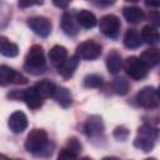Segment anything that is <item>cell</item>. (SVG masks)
<instances>
[{
	"label": "cell",
	"mask_w": 160,
	"mask_h": 160,
	"mask_svg": "<svg viewBox=\"0 0 160 160\" xmlns=\"http://www.w3.org/2000/svg\"><path fill=\"white\" fill-rule=\"evenodd\" d=\"M25 149L38 156H46L51 155L52 150H49V138L45 130L42 129H34L29 132L25 140Z\"/></svg>",
	"instance_id": "6da1fadb"
},
{
	"label": "cell",
	"mask_w": 160,
	"mask_h": 160,
	"mask_svg": "<svg viewBox=\"0 0 160 160\" xmlns=\"http://www.w3.org/2000/svg\"><path fill=\"white\" fill-rule=\"evenodd\" d=\"M120 20L116 15L109 14V15H104L100 21H99V29L101 31L102 35H105L106 38L110 39H115L120 31Z\"/></svg>",
	"instance_id": "8992f818"
},
{
	"label": "cell",
	"mask_w": 160,
	"mask_h": 160,
	"mask_svg": "<svg viewBox=\"0 0 160 160\" xmlns=\"http://www.w3.org/2000/svg\"><path fill=\"white\" fill-rule=\"evenodd\" d=\"M65 146H66L68 149H70L71 151H74L75 154H78V155L81 152V149H82L80 141H79L76 138H70V139L68 140V142H66Z\"/></svg>",
	"instance_id": "83f0119b"
},
{
	"label": "cell",
	"mask_w": 160,
	"mask_h": 160,
	"mask_svg": "<svg viewBox=\"0 0 160 160\" xmlns=\"http://www.w3.org/2000/svg\"><path fill=\"white\" fill-rule=\"evenodd\" d=\"M76 21L84 29H92L98 24L96 16L89 10H80L76 12Z\"/></svg>",
	"instance_id": "e0dca14e"
},
{
	"label": "cell",
	"mask_w": 160,
	"mask_h": 160,
	"mask_svg": "<svg viewBox=\"0 0 160 160\" xmlns=\"http://www.w3.org/2000/svg\"><path fill=\"white\" fill-rule=\"evenodd\" d=\"M124 45L128 49H138L141 45L140 34L134 29H129L124 35Z\"/></svg>",
	"instance_id": "cb8c5ba5"
},
{
	"label": "cell",
	"mask_w": 160,
	"mask_h": 160,
	"mask_svg": "<svg viewBox=\"0 0 160 160\" xmlns=\"http://www.w3.org/2000/svg\"><path fill=\"white\" fill-rule=\"evenodd\" d=\"M114 138L116 139V140H119V141H125L126 139H128V136H129V130L125 128V126H118V128H115V130H114Z\"/></svg>",
	"instance_id": "4316f807"
},
{
	"label": "cell",
	"mask_w": 160,
	"mask_h": 160,
	"mask_svg": "<svg viewBox=\"0 0 160 160\" xmlns=\"http://www.w3.org/2000/svg\"><path fill=\"white\" fill-rule=\"evenodd\" d=\"M0 158H6V156L5 155H0Z\"/></svg>",
	"instance_id": "d590c367"
},
{
	"label": "cell",
	"mask_w": 160,
	"mask_h": 160,
	"mask_svg": "<svg viewBox=\"0 0 160 160\" xmlns=\"http://www.w3.org/2000/svg\"><path fill=\"white\" fill-rule=\"evenodd\" d=\"M136 102L144 109H155L159 106V92L154 86H145L136 94Z\"/></svg>",
	"instance_id": "5b68a950"
},
{
	"label": "cell",
	"mask_w": 160,
	"mask_h": 160,
	"mask_svg": "<svg viewBox=\"0 0 160 160\" xmlns=\"http://www.w3.org/2000/svg\"><path fill=\"white\" fill-rule=\"evenodd\" d=\"M111 86H112V90H114L118 95H125V94L129 91V82H128V80H125V79L121 78V76L114 79Z\"/></svg>",
	"instance_id": "d4e9b609"
},
{
	"label": "cell",
	"mask_w": 160,
	"mask_h": 160,
	"mask_svg": "<svg viewBox=\"0 0 160 160\" xmlns=\"http://www.w3.org/2000/svg\"><path fill=\"white\" fill-rule=\"evenodd\" d=\"M149 18H150L151 22L154 24V26L156 28V26L159 25V12H158V11H151V12L149 14Z\"/></svg>",
	"instance_id": "1f68e13d"
},
{
	"label": "cell",
	"mask_w": 160,
	"mask_h": 160,
	"mask_svg": "<svg viewBox=\"0 0 160 160\" xmlns=\"http://www.w3.org/2000/svg\"><path fill=\"white\" fill-rule=\"evenodd\" d=\"M66 58H68V50L61 45H55L49 50V60L56 68L60 66Z\"/></svg>",
	"instance_id": "9a60e30c"
},
{
	"label": "cell",
	"mask_w": 160,
	"mask_h": 160,
	"mask_svg": "<svg viewBox=\"0 0 160 160\" xmlns=\"http://www.w3.org/2000/svg\"><path fill=\"white\" fill-rule=\"evenodd\" d=\"M122 66L121 55L116 50H111L106 56V68L110 74H118Z\"/></svg>",
	"instance_id": "ac0fdd59"
},
{
	"label": "cell",
	"mask_w": 160,
	"mask_h": 160,
	"mask_svg": "<svg viewBox=\"0 0 160 160\" xmlns=\"http://www.w3.org/2000/svg\"><path fill=\"white\" fill-rule=\"evenodd\" d=\"M124 70L132 80H142L149 74V68L136 56H129L124 61Z\"/></svg>",
	"instance_id": "277c9868"
},
{
	"label": "cell",
	"mask_w": 160,
	"mask_h": 160,
	"mask_svg": "<svg viewBox=\"0 0 160 160\" xmlns=\"http://www.w3.org/2000/svg\"><path fill=\"white\" fill-rule=\"evenodd\" d=\"M52 98L62 106V108H69L72 102V98H71V94H70V90L64 88V86H56L55 89V92L52 95Z\"/></svg>",
	"instance_id": "7402d4cb"
},
{
	"label": "cell",
	"mask_w": 160,
	"mask_h": 160,
	"mask_svg": "<svg viewBox=\"0 0 160 160\" xmlns=\"http://www.w3.org/2000/svg\"><path fill=\"white\" fill-rule=\"evenodd\" d=\"M35 89L38 90V92L41 95L42 99H48V98H52L55 89H56V85L51 80L44 79V80H40L35 84Z\"/></svg>",
	"instance_id": "44dd1931"
},
{
	"label": "cell",
	"mask_w": 160,
	"mask_h": 160,
	"mask_svg": "<svg viewBox=\"0 0 160 160\" xmlns=\"http://www.w3.org/2000/svg\"><path fill=\"white\" fill-rule=\"evenodd\" d=\"M102 78L99 74H89L84 78L82 84L85 88H100L102 85Z\"/></svg>",
	"instance_id": "484cf974"
},
{
	"label": "cell",
	"mask_w": 160,
	"mask_h": 160,
	"mask_svg": "<svg viewBox=\"0 0 160 160\" xmlns=\"http://www.w3.org/2000/svg\"><path fill=\"white\" fill-rule=\"evenodd\" d=\"M42 4H44V0H19L18 1L19 8L21 9H26L34 5H42Z\"/></svg>",
	"instance_id": "f546056e"
},
{
	"label": "cell",
	"mask_w": 160,
	"mask_h": 160,
	"mask_svg": "<svg viewBox=\"0 0 160 160\" xmlns=\"http://www.w3.org/2000/svg\"><path fill=\"white\" fill-rule=\"evenodd\" d=\"M21 99L26 102V105L31 110H38L42 105V98L35 89V86L28 88L24 91H21Z\"/></svg>",
	"instance_id": "7c38bea8"
},
{
	"label": "cell",
	"mask_w": 160,
	"mask_h": 160,
	"mask_svg": "<svg viewBox=\"0 0 160 160\" xmlns=\"http://www.w3.org/2000/svg\"><path fill=\"white\" fill-rule=\"evenodd\" d=\"M26 82H28V79L21 72L15 71L12 68L8 65H0V85L1 86H8L10 84L22 85Z\"/></svg>",
	"instance_id": "ba28073f"
},
{
	"label": "cell",
	"mask_w": 160,
	"mask_h": 160,
	"mask_svg": "<svg viewBox=\"0 0 160 160\" xmlns=\"http://www.w3.org/2000/svg\"><path fill=\"white\" fill-rule=\"evenodd\" d=\"M70 2H71V0H52V4H54L56 8H61V9L68 8Z\"/></svg>",
	"instance_id": "4dcf8cb0"
},
{
	"label": "cell",
	"mask_w": 160,
	"mask_h": 160,
	"mask_svg": "<svg viewBox=\"0 0 160 160\" xmlns=\"http://www.w3.org/2000/svg\"><path fill=\"white\" fill-rule=\"evenodd\" d=\"M101 45L92 40L82 41L76 48V56L84 60H95L101 55Z\"/></svg>",
	"instance_id": "52a82bcc"
},
{
	"label": "cell",
	"mask_w": 160,
	"mask_h": 160,
	"mask_svg": "<svg viewBox=\"0 0 160 160\" xmlns=\"http://www.w3.org/2000/svg\"><path fill=\"white\" fill-rule=\"evenodd\" d=\"M8 126L14 134H20L28 128V118L22 111H14L9 120H8Z\"/></svg>",
	"instance_id": "8fae6325"
},
{
	"label": "cell",
	"mask_w": 160,
	"mask_h": 160,
	"mask_svg": "<svg viewBox=\"0 0 160 160\" xmlns=\"http://www.w3.org/2000/svg\"><path fill=\"white\" fill-rule=\"evenodd\" d=\"M141 40H144L149 45H155L159 42V32L158 29L152 25H145L141 29Z\"/></svg>",
	"instance_id": "603a6c76"
},
{
	"label": "cell",
	"mask_w": 160,
	"mask_h": 160,
	"mask_svg": "<svg viewBox=\"0 0 160 160\" xmlns=\"http://www.w3.org/2000/svg\"><path fill=\"white\" fill-rule=\"evenodd\" d=\"M139 59H140L149 69H150V68H154V66H156V65L159 64V61H160V51H159V49H156V48H150V49L145 50V51L140 55Z\"/></svg>",
	"instance_id": "d6986e66"
},
{
	"label": "cell",
	"mask_w": 160,
	"mask_h": 160,
	"mask_svg": "<svg viewBox=\"0 0 160 160\" xmlns=\"http://www.w3.org/2000/svg\"><path fill=\"white\" fill-rule=\"evenodd\" d=\"M158 129L149 125V124H144L138 129V135L134 140V146L138 148L139 150L144 151V152H149L154 149L155 141L158 139Z\"/></svg>",
	"instance_id": "7a4b0ae2"
},
{
	"label": "cell",
	"mask_w": 160,
	"mask_h": 160,
	"mask_svg": "<svg viewBox=\"0 0 160 160\" xmlns=\"http://www.w3.org/2000/svg\"><path fill=\"white\" fill-rule=\"evenodd\" d=\"M28 26L30 28V30H32L36 35L41 36V38H46L50 35L51 32V21L50 19L45 18V16H31L28 19Z\"/></svg>",
	"instance_id": "9c48e42d"
},
{
	"label": "cell",
	"mask_w": 160,
	"mask_h": 160,
	"mask_svg": "<svg viewBox=\"0 0 160 160\" xmlns=\"http://www.w3.org/2000/svg\"><path fill=\"white\" fill-rule=\"evenodd\" d=\"M126 1H130V2H138V1H140V0H126Z\"/></svg>",
	"instance_id": "e575fe53"
},
{
	"label": "cell",
	"mask_w": 160,
	"mask_h": 160,
	"mask_svg": "<svg viewBox=\"0 0 160 160\" xmlns=\"http://www.w3.org/2000/svg\"><path fill=\"white\" fill-rule=\"evenodd\" d=\"M61 29L69 36H75L79 32V24L74 12H65L61 16Z\"/></svg>",
	"instance_id": "4fadbf2b"
},
{
	"label": "cell",
	"mask_w": 160,
	"mask_h": 160,
	"mask_svg": "<svg viewBox=\"0 0 160 160\" xmlns=\"http://www.w3.org/2000/svg\"><path fill=\"white\" fill-rule=\"evenodd\" d=\"M0 54L6 58H15L19 54V46L6 36H0Z\"/></svg>",
	"instance_id": "ffe728a7"
},
{
	"label": "cell",
	"mask_w": 160,
	"mask_h": 160,
	"mask_svg": "<svg viewBox=\"0 0 160 160\" xmlns=\"http://www.w3.org/2000/svg\"><path fill=\"white\" fill-rule=\"evenodd\" d=\"M84 131L89 138H99L104 132V122L99 115H91L88 118Z\"/></svg>",
	"instance_id": "30bf717a"
},
{
	"label": "cell",
	"mask_w": 160,
	"mask_h": 160,
	"mask_svg": "<svg viewBox=\"0 0 160 160\" xmlns=\"http://www.w3.org/2000/svg\"><path fill=\"white\" fill-rule=\"evenodd\" d=\"M99 1H100L102 5H112L116 0H99Z\"/></svg>",
	"instance_id": "836d02e7"
},
{
	"label": "cell",
	"mask_w": 160,
	"mask_h": 160,
	"mask_svg": "<svg viewBox=\"0 0 160 160\" xmlns=\"http://www.w3.org/2000/svg\"><path fill=\"white\" fill-rule=\"evenodd\" d=\"M122 15L130 24H139L145 19L144 11L138 6H126L122 10Z\"/></svg>",
	"instance_id": "2e32d148"
},
{
	"label": "cell",
	"mask_w": 160,
	"mask_h": 160,
	"mask_svg": "<svg viewBox=\"0 0 160 160\" xmlns=\"http://www.w3.org/2000/svg\"><path fill=\"white\" fill-rule=\"evenodd\" d=\"M160 4V0H145V5L149 8H158Z\"/></svg>",
	"instance_id": "d6a6232c"
},
{
	"label": "cell",
	"mask_w": 160,
	"mask_h": 160,
	"mask_svg": "<svg viewBox=\"0 0 160 160\" xmlns=\"http://www.w3.org/2000/svg\"><path fill=\"white\" fill-rule=\"evenodd\" d=\"M45 55H44V50L40 45H32L26 56H25V64L24 68L26 71L34 74V75H39L41 72H44L45 70Z\"/></svg>",
	"instance_id": "3957f363"
},
{
	"label": "cell",
	"mask_w": 160,
	"mask_h": 160,
	"mask_svg": "<svg viewBox=\"0 0 160 160\" xmlns=\"http://www.w3.org/2000/svg\"><path fill=\"white\" fill-rule=\"evenodd\" d=\"M78 65H79V58L76 55H72L70 58H66L64 60V62L60 66H58V69H59L58 71L62 78L69 79V78H71L74 75Z\"/></svg>",
	"instance_id": "5bb4252c"
},
{
	"label": "cell",
	"mask_w": 160,
	"mask_h": 160,
	"mask_svg": "<svg viewBox=\"0 0 160 160\" xmlns=\"http://www.w3.org/2000/svg\"><path fill=\"white\" fill-rule=\"evenodd\" d=\"M78 156H79L78 154H75L74 151H71V150L68 149L66 146L62 148V149L60 150L59 155H58V158H59L60 160H71V159H76Z\"/></svg>",
	"instance_id": "f1b7e54d"
}]
</instances>
